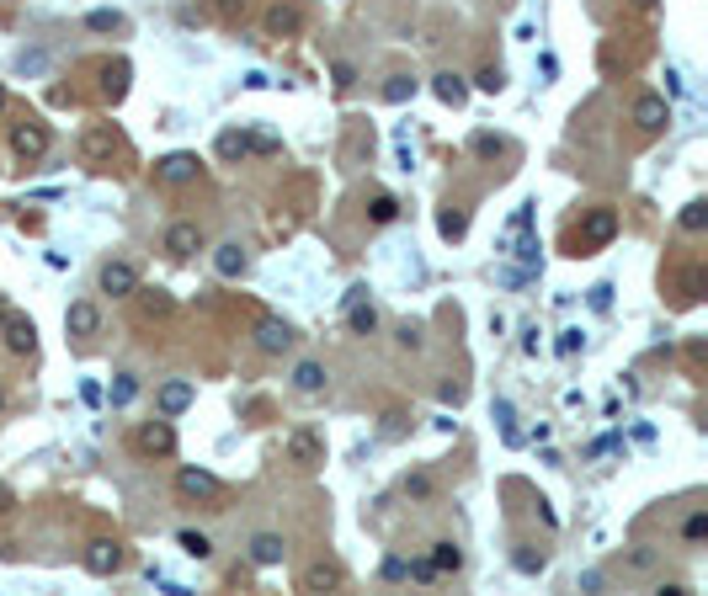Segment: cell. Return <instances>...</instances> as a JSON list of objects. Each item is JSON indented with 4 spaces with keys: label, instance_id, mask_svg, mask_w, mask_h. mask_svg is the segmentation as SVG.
I'll return each instance as SVG.
<instances>
[{
    "label": "cell",
    "instance_id": "cell-1",
    "mask_svg": "<svg viewBox=\"0 0 708 596\" xmlns=\"http://www.w3.org/2000/svg\"><path fill=\"white\" fill-rule=\"evenodd\" d=\"M155 187H187V181H197L203 176V160L192 155V149H171V155H160L155 160Z\"/></svg>",
    "mask_w": 708,
    "mask_h": 596
},
{
    "label": "cell",
    "instance_id": "cell-2",
    "mask_svg": "<svg viewBox=\"0 0 708 596\" xmlns=\"http://www.w3.org/2000/svg\"><path fill=\"white\" fill-rule=\"evenodd\" d=\"M80 155H85V165H112V160L123 155V133H117L112 123H96V128H85Z\"/></svg>",
    "mask_w": 708,
    "mask_h": 596
},
{
    "label": "cell",
    "instance_id": "cell-3",
    "mask_svg": "<svg viewBox=\"0 0 708 596\" xmlns=\"http://www.w3.org/2000/svg\"><path fill=\"white\" fill-rule=\"evenodd\" d=\"M613 234H618V213H613V208H586V219H581V229H576V245H581V256H586V250H602Z\"/></svg>",
    "mask_w": 708,
    "mask_h": 596
},
{
    "label": "cell",
    "instance_id": "cell-4",
    "mask_svg": "<svg viewBox=\"0 0 708 596\" xmlns=\"http://www.w3.org/2000/svg\"><path fill=\"white\" fill-rule=\"evenodd\" d=\"M133 453H144V458H171V453H176V426H171V416H165V421H144V426L133 432Z\"/></svg>",
    "mask_w": 708,
    "mask_h": 596
},
{
    "label": "cell",
    "instance_id": "cell-5",
    "mask_svg": "<svg viewBox=\"0 0 708 596\" xmlns=\"http://www.w3.org/2000/svg\"><path fill=\"white\" fill-rule=\"evenodd\" d=\"M176 496L181 501H219L224 496V480L208 474V469H176Z\"/></svg>",
    "mask_w": 708,
    "mask_h": 596
},
{
    "label": "cell",
    "instance_id": "cell-6",
    "mask_svg": "<svg viewBox=\"0 0 708 596\" xmlns=\"http://www.w3.org/2000/svg\"><path fill=\"white\" fill-rule=\"evenodd\" d=\"M0 341H5L11 357H32V352H37V325H32L27 314H5V320H0Z\"/></svg>",
    "mask_w": 708,
    "mask_h": 596
},
{
    "label": "cell",
    "instance_id": "cell-7",
    "mask_svg": "<svg viewBox=\"0 0 708 596\" xmlns=\"http://www.w3.org/2000/svg\"><path fill=\"white\" fill-rule=\"evenodd\" d=\"M282 453H288V464H298V469H320L325 464V442L309 432V426H298V432H288V442H282Z\"/></svg>",
    "mask_w": 708,
    "mask_h": 596
},
{
    "label": "cell",
    "instance_id": "cell-8",
    "mask_svg": "<svg viewBox=\"0 0 708 596\" xmlns=\"http://www.w3.org/2000/svg\"><path fill=\"white\" fill-rule=\"evenodd\" d=\"M629 117H634V128H640V133H661V128L672 123V101L645 91V96H634V112H629Z\"/></svg>",
    "mask_w": 708,
    "mask_h": 596
},
{
    "label": "cell",
    "instance_id": "cell-9",
    "mask_svg": "<svg viewBox=\"0 0 708 596\" xmlns=\"http://www.w3.org/2000/svg\"><path fill=\"white\" fill-rule=\"evenodd\" d=\"M11 149H16L21 160H37V155H48V123H37V117H27V123H11Z\"/></svg>",
    "mask_w": 708,
    "mask_h": 596
},
{
    "label": "cell",
    "instance_id": "cell-10",
    "mask_svg": "<svg viewBox=\"0 0 708 596\" xmlns=\"http://www.w3.org/2000/svg\"><path fill=\"white\" fill-rule=\"evenodd\" d=\"M160 245H165V256H171V261H187V256H197V250H203V229H197L192 219H176V224L165 229V240H160Z\"/></svg>",
    "mask_w": 708,
    "mask_h": 596
},
{
    "label": "cell",
    "instance_id": "cell-11",
    "mask_svg": "<svg viewBox=\"0 0 708 596\" xmlns=\"http://www.w3.org/2000/svg\"><path fill=\"white\" fill-rule=\"evenodd\" d=\"M261 27H266V37H298L304 32V11L293 0H277V5H266Z\"/></svg>",
    "mask_w": 708,
    "mask_h": 596
},
{
    "label": "cell",
    "instance_id": "cell-12",
    "mask_svg": "<svg viewBox=\"0 0 708 596\" xmlns=\"http://www.w3.org/2000/svg\"><path fill=\"white\" fill-rule=\"evenodd\" d=\"M101 293H112V298H133V288H139V266L133 261H101Z\"/></svg>",
    "mask_w": 708,
    "mask_h": 596
},
{
    "label": "cell",
    "instance_id": "cell-13",
    "mask_svg": "<svg viewBox=\"0 0 708 596\" xmlns=\"http://www.w3.org/2000/svg\"><path fill=\"white\" fill-rule=\"evenodd\" d=\"M123 565H128V554H123L117 538H96V544L85 549V570H91V576H117Z\"/></svg>",
    "mask_w": 708,
    "mask_h": 596
},
{
    "label": "cell",
    "instance_id": "cell-14",
    "mask_svg": "<svg viewBox=\"0 0 708 596\" xmlns=\"http://www.w3.org/2000/svg\"><path fill=\"white\" fill-rule=\"evenodd\" d=\"M346 586V570L336 560H314L304 576H298V592H341Z\"/></svg>",
    "mask_w": 708,
    "mask_h": 596
},
{
    "label": "cell",
    "instance_id": "cell-15",
    "mask_svg": "<svg viewBox=\"0 0 708 596\" xmlns=\"http://www.w3.org/2000/svg\"><path fill=\"white\" fill-rule=\"evenodd\" d=\"M293 325H282V320H261L256 325V352H266V357H282V352H293Z\"/></svg>",
    "mask_w": 708,
    "mask_h": 596
},
{
    "label": "cell",
    "instance_id": "cell-16",
    "mask_svg": "<svg viewBox=\"0 0 708 596\" xmlns=\"http://www.w3.org/2000/svg\"><path fill=\"white\" fill-rule=\"evenodd\" d=\"M64 330H69V336H96V330H101V309H96L91 298H75V304L64 309Z\"/></svg>",
    "mask_w": 708,
    "mask_h": 596
},
{
    "label": "cell",
    "instance_id": "cell-17",
    "mask_svg": "<svg viewBox=\"0 0 708 596\" xmlns=\"http://www.w3.org/2000/svg\"><path fill=\"white\" fill-rule=\"evenodd\" d=\"M288 560V544L277 538V533H256L251 538V565L256 570H272V565H282Z\"/></svg>",
    "mask_w": 708,
    "mask_h": 596
},
{
    "label": "cell",
    "instance_id": "cell-18",
    "mask_svg": "<svg viewBox=\"0 0 708 596\" xmlns=\"http://www.w3.org/2000/svg\"><path fill=\"white\" fill-rule=\"evenodd\" d=\"M432 96H437L442 107H464V101H469V80L453 75V69H442V75H432Z\"/></svg>",
    "mask_w": 708,
    "mask_h": 596
},
{
    "label": "cell",
    "instance_id": "cell-19",
    "mask_svg": "<svg viewBox=\"0 0 708 596\" xmlns=\"http://www.w3.org/2000/svg\"><path fill=\"white\" fill-rule=\"evenodd\" d=\"M128 75H133L128 59H107V64H101V96H107V101H123V96H128Z\"/></svg>",
    "mask_w": 708,
    "mask_h": 596
},
{
    "label": "cell",
    "instance_id": "cell-20",
    "mask_svg": "<svg viewBox=\"0 0 708 596\" xmlns=\"http://www.w3.org/2000/svg\"><path fill=\"white\" fill-rule=\"evenodd\" d=\"M133 298H139V309H144V320H165V314L176 309V298H171L165 288H133Z\"/></svg>",
    "mask_w": 708,
    "mask_h": 596
},
{
    "label": "cell",
    "instance_id": "cell-21",
    "mask_svg": "<svg viewBox=\"0 0 708 596\" xmlns=\"http://www.w3.org/2000/svg\"><path fill=\"white\" fill-rule=\"evenodd\" d=\"M325 378H330V373H325V362H314V357L293 368V389H298V394H320V389H325Z\"/></svg>",
    "mask_w": 708,
    "mask_h": 596
},
{
    "label": "cell",
    "instance_id": "cell-22",
    "mask_svg": "<svg viewBox=\"0 0 708 596\" xmlns=\"http://www.w3.org/2000/svg\"><path fill=\"white\" fill-rule=\"evenodd\" d=\"M213 266H219V277H245V250L229 240V245H219L213 250Z\"/></svg>",
    "mask_w": 708,
    "mask_h": 596
},
{
    "label": "cell",
    "instance_id": "cell-23",
    "mask_svg": "<svg viewBox=\"0 0 708 596\" xmlns=\"http://www.w3.org/2000/svg\"><path fill=\"white\" fill-rule=\"evenodd\" d=\"M346 325H352V336H373V330H378V309H373V304H362V298H352Z\"/></svg>",
    "mask_w": 708,
    "mask_h": 596
},
{
    "label": "cell",
    "instance_id": "cell-24",
    "mask_svg": "<svg viewBox=\"0 0 708 596\" xmlns=\"http://www.w3.org/2000/svg\"><path fill=\"white\" fill-rule=\"evenodd\" d=\"M187 405H192V384H181V378H176V384H165V389H160V416H181Z\"/></svg>",
    "mask_w": 708,
    "mask_h": 596
},
{
    "label": "cell",
    "instance_id": "cell-25",
    "mask_svg": "<svg viewBox=\"0 0 708 596\" xmlns=\"http://www.w3.org/2000/svg\"><path fill=\"white\" fill-rule=\"evenodd\" d=\"M437 234H442V240H464V234H469V213H464V208H442V213H437Z\"/></svg>",
    "mask_w": 708,
    "mask_h": 596
},
{
    "label": "cell",
    "instance_id": "cell-26",
    "mask_svg": "<svg viewBox=\"0 0 708 596\" xmlns=\"http://www.w3.org/2000/svg\"><path fill=\"white\" fill-rule=\"evenodd\" d=\"M426 560H432V570H437V576H448V570H458V565H464L458 544H448V538H442V544H432V554H426Z\"/></svg>",
    "mask_w": 708,
    "mask_h": 596
},
{
    "label": "cell",
    "instance_id": "cell-27",
    "mask_svg": "<svg viewBox=\"0 0 708 596\" xmlns=\"http://www.w3.org/2000/svg\"><path fill=\"white\" fill-rule=\"evenodd\" d=\"M394 219H400V197L378 192V197L368 203V224H394Z\"/></svg>",
    "mask_w": 708,
    "mask_h": 596
},
{
    "label": "cell",
    "instance_id": "cell-28",
    "mask_svg": "<svg viewBox=\"0 0 708 596\" xmlns=\"http://www.w3.org/2000/svg\"><path fill=\"white\" fill-rule=\"evenodd\" d=\"M85 27H91V32H123V27H128V16L101 5V11H91V16H85Z\"/></svg>",
    "mask_w": 708,
    "mask_h": 596
},
{
    "label": "cell",
    "instance_id": "cell-29",
    "mask_svg": "<svg viewBox=\"0 0 708 596\" xmlns=\"http://www.w3.org/2000/svg\"><path fill=\"white\" fill-rule=\"evenodd\" d=\"M410 96H416V80H410V75H389V80H384V101H389V107H400V101H410Z\"/></svg>",
    "mask_w": 708,
    "mask_h": 596
},
{
    "label": "cell",
    "instance_id": "cell-30",
    "mask_svg": "<svg viewBox=\"0 0 708 596\" xmlns=\"http://www.w3.org/2000/svg\"><path fill=\"white\" fill-rule=\"evenodd\" d=\"M219 155H224V160H245V155H251V133H235V128L219 133Z\"/></svg>",
    "mask_w": 708,
    "mask_h": 596
},
{
    "label": "cell",
    "instance_id": "cell-31",
    "mask_svg": "<svg viewBox=\"0 0 708 596\" xmlns=\"http://www.w3.org/2000/svg\"><path fill=\"white\" fill-rule=\"evenodd\" d=\"M474 91H485V96H496V91H506V69H501V64H485V69L474 75Z\"/></svg>",
    "mask_w": 708,
    "mask_h": 596
},
{
    "label": "cell",
    "instance_id": "cell-32",
    "mask_svg": "<svg viewBox=\"0 0 708 596\" xmlns=\"http://www.w3.org/2000/svg\"><path fill=\"white\" fill-rule=\"evenodd\" d=\"M176 544H181L192 560H208V554H213V538H208V533H192V528H187V533H176Z\"/></svg>",
    "mask_w": 708,
    "mask_h": 596
},
{
    "label": "cell",
    "instance_id": "cell-33",
    "mask_svg": "<svg viewBox=\"0 0 708 596\" xmlns=\"http://www.w3.org/2000/svg\"><path fill=\"white\" fill-rule=\"evenodd\" d=\"M682 229H688V234H704L708 229V203H688V208H682Z\"/></svg>",
    "mask_w": 708,
    "mask_h": 596
},
{
    "label": "cell",
    "instance_id": "cell-34",
    "mask_svg": "<svg viewBox=\"0 0 708 596\" xmlns=\"http://www.w3.org/2000/svg\"><path fill=\"white\" fill-rule=\"evenodd\" d=\"M133 394H139V378H133V373H117V384H112V405L123 410V405H133Z\"/></svg>",
    "mask_w": 708,
    "mask_h": 596
},
{
    "label": "cell",
    "instance_id": "cell-35",
    "mask_svg": "<svg viewBox=\"0 0 708 596\" xmlns=\"http://www.w3.org/2000/svg\"><path fill=\"white\" fill-rule=\"evenodd\" d=\"M208 5H213V16H219V21H240V16L251 11V0H208Z\"/></svg>",
    "mask_w": 708,
    "mask_h": 596
},
{
    "label": "cell",
    "instance_id": "cell-36",
    "mask_svg": "<svg viewBox=\"0 0 708 596\" xmlns=\"http://www.w3.org/2000/svg\"><path fill=\"white\" fill-rule=\"evenodd\" d=\"M682 538H688V544H704L708 538V512H693V517L682 522Z\"/></svg>",
    "mask_w": 708,
    "mask_h": 596
},
{
    "label": "cell",
    "instance_id": "cell-37",
    "mask_svg": "<svg viewBox=\"0 0 708 596\" xmlns=\"http://www.w3.org/2000/svg\"><path fill=\"white\" fill-rule=\"evenodd\" d=\"M432 490H437L432 474H410V480H405V496H410V501H432Z\"/></svg>",
    "mask_w": 708,
    "mask_h": 596
},
{
    "label": "cell",
    "instance_id": "cell-38",
    "mask_svg": "<svg viewBox=\"0 0 708 596\" xmlns=\"http://www.w3.org/2000/svg\"><path fill=\"white\" fill-rule=\"evenodd\" d=\"M517 570H522V576H538V570H544V549L533 554V544H522V549H517Z\"/></svg>",
    "mask_w": 708,
    "mask_h": 596
},
{
    "label": "cell",
    "instance_id": "cell-39",
    "mask_svg": "<svg viewBox=\"0 0 708 596\" xmlns=\"http://www.w3.org/2000/svg\"><path fill=\"white\" fill-rule=\"evenodd\" d=\"M330 80H336V91H352V85H357V69H352V64H336Z\"/></svg>",
    "mask_w": 708,
    "mask_h": 596
},
{
    "label": "cell",
    "instance_id": "cell-40",
    "mask_svg": "<svg viewBox=\"0 0 708 596\" xmlns=\"http://www.w3.org/2000/svg\"><path fill=\"white\" fill-rule=\"evenodd\" d=\"M624 560H629V570H656V554L650 549H629Z\"/></svg>",
    "mask_w": 708,
    "mask_h": 596
},
{
    "label": "cell",
    "instance_id": "cell-41",
    "mask_svg": "<svg viewBox=\"0 0 708 596\" xmlns=\"http://www.w3.org/2000/svg\"><path fill=\"white\" fill-rule=\"evenodd\" d=\"M378 576H384V581H410V565H405V560H384Z\"/></svg>",
    "mask_w": 708,
    "mask_h": 596
},
{
    "label": "cell",
    "instance_id": "cell-42",
    "mask_svg": "<svg viewBox=\"0 0 708 596\" xmlns=\"http://www.w3.org/2000/svg\"><path fill=\"white\" fill-rule=\"evenodd\" d=\"M251 149H256V155H277V149H282V144H277V139H272V133H251Z\"/></svg>",
    "mask_w": 708,
    "mask_h": 596
},
{
    "label": "cell",
    "instance_id": "cell-43",
    "mask_svg": "<svg viewBox=\"0 0 708 596\" xmlns=\"http://www.w3.org/2000/svg\"><path fill=\"white\" fill-rule=\"evenodd\" d=\"M474 149H480V155H501V139H490V133H480V139H474Z\"/></svg>",
    "mask_w": 708,
    "mask_h": 596
},
{
    "label": "cell",
    "instance_id": "cell-44",
    "mask_svg": "<svg viewBox=\"0 0 708 596\" xmlns=\"http://www.w3.org/2000/svg\"><path fill=\"white\" fill-rule=\"evenodd\" d=\"M608 304H613V288H608V282H602V288H592V309H608Z\"/></svg>",
    "mask_w": 708,
    "mask_h": 596
},
{
    "label": "cell",
    "instance_id": "cell-45",
    "mask_svg": "<svg viewBox=\"0 0 708 596\" xmlns=\"http://www.w3.org/2000/svg\"><path fill=\"white\" fill-rule=\"evenodd\" d=\"M400 346H421V325H400Z\"/></svg>",
    "mask_w": 708,
    "mask_h": 596
},
{
    "label": "cell",
    "instance_id": "cell-46",
    "mask_svg": "<svg viewBox=\"0 0 708 596\" xmlns=\"http://www.w3.org/2000/svg\"><path fill=\"white\" fill-rule=\"evenodd\" d=\"M410 576H416V581H437V570H432V560H416V565H410Z\"/></svg>",
    "mask_w": 708,
    "mask_h": 596
},
{
    "label": "cell",
    "instance_id": "cell-47",
    "mask_svg": "<svg viewBox=\"0 0 708 596\" xmlns=\"http://www.w3.org/2000/svg\"><path fill=\"white\" fill-rule=\"evenodd\" d=\"M634 5H640V11H656V0H634Z\"/></svg>",
    "mask_w": 708,
    "mask_h": 596
},
{
    "label": "cell",
    "instance_id": "cell-48",
    "mask_svg": "<svg viewBox=\"0 0 708 596\" xmlns=\"http://www.w3.org/2000/svg\"><path fill=\"white\" fill-rule=\"evenodd\" d=\"M0 112H5V85H0Z\"/></svg>",
    "mask_w": 708,
    "mask_h": 596
},
{
    "label": "cell",
    "instance_id": "cell-49",
    "mask_svg": "<svg viewBox=\"0 0 708 596\" xmlns=\"http://www.w3.org/2000/svg\"><path fill=\"white\" fill-rule=\"evenodd\" d=\"M0 410H5V389H0Z\"/></svg>",
    "mask_w": 708,
    "mask_h": 596
}]
</instances>
